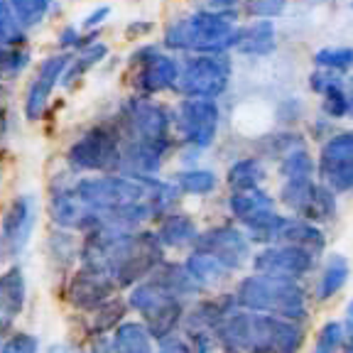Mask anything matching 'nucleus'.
Returning a JSON list of instances; mask_svg holds the SVG:
<instances>
[{
    "label": "nucleus",
    "instance_id": "obj_27",
    "mask_svg": "<svg viewBox=\"0 0 353 353\" xmlns=\"http://www.w3.org/2000/svg\"><path fill=\"white\" fill-rule=\"evenodd\" d=\"M128 312H130L128 299H123L116 294V297L101 302L96 309L86 312V331L91 334V336H108L110 331L125 321Z\"/></svg>",
    "mask_w": 353,
    "mask_h": 353
},
{
    "label": "nucleus",
    "instance_id": "obj_40",
    "mask_svg": "<svg viewBox=\"0 0 353 353\" xmlns=\"http://www.w3.org/2000/svg\"><path fill=\"white\" fill-rule=\"evenodd\" d=\"M343 346L341 353H353V299L346 304V314H343Z\"/></svg>",
    "mask_w": 353,
    "mask_h": 353
},
{
    "label": "nucleus",
    "instance_id": "obj_36",
    "mask_svg": "<svg viewBox=\"0 0 353 353\" xmlns=\"http://www.w3.org/2000/svg\"><path fill=\"white\" fill-rule=\"evenodd\" d=\"M12 10L22 28H34L47 17L52 8V0H10Z\"/></svg>",
    "mask_w": 353,
    "mask_h": 353
},
{
    "label": "nucleus",
    "instance_id": "obj_10",
    "mask_svg": "<svg viewBox=\"0 0 353 353\" xmlns=\"http://www.w3.org/2000/svg\"><path fill=\"white\" fill-rule=\"evenodd\" d=\"M179 61L172 59L170 54L160 52L154 44L140 47L132 54V86L138 88L140 96H157L162 91H170L176 86L179 79Z\"/></svg>",
    "mask_w": 353,
    "mask_h": 353
},
{
    "label": "nucleus",
    "instance_id": "obj_32",
    "mask_svg": "<svg viewBox=\"0 0 353 353\" xmlns=\"http://www.w3.org/2000/svg\"><path fill=\"white\" fill-rule=\"evenodd\" d=\"M105 54H108V47H105L103 42H86L81 50H79V54L72 57L61 81L72 83V81H77V79H81L88 69H94L96 64H101V61L105 59Z\"/></svg>",
    "mask_w": 353,
    "mask_h": 353
},
{
    "label": "nucleus",
    "instance_id": "obj_25",
    "mask_svg": "<svg viewBox=\"0 0 353 353\" xmlns=\"http://www.w3.org/2000/svg\"><path fill=\"white\" fill-rule=\"evenodd\" d=\"M351 275V263L346 260V255L341 253H331L326 255L324 265H321L319 277H316V287H314V297L316 302H329L334 299L348 282Z\"/></svg>",
    "mask_w": 353,
    "mask_h": 353
},
{
    "label": "nucleus",
    "instance_id": "obj_16",
    "mask_svg": "<svg viewBox=\"0 0 353 353\" xmlns=\"http://www.w3.org/2000/svg\"><path fill=\"white\" fill-rule=\"evenodd\" d=\"M116 282L110 280L108 272L101 270V268H94V265L79 263V268L72 272V277L66 282V299L79 312H91L101 302L116 297Z\"/></svg>",
    "mask_w": 353,
    "mask_h": 353
},
{
    "label": "nucleus",
    "instance_id": "obj_37",
    "mask_svg": "<svg viewBox=\"0 0 353 353\" xmlns=\"http://www.w3.org/2000/svg\"><path fill=\"white\" fill-rule=\"evenodd\" d=\"M343 346V326L341 321L329 319L319 331H316L314 348L312 353H341Z\"/></svg>",
    "mask_w": 353,
    "mask_h": 353
},
{
    "label": "nucleus",
    "instance_id": "obj_12",
    "mask_svg": "<svg viewBox=\"0 0 353 353\" xmlns=\"http://www.w3.org/2000/svg\"><path fill=\"white\" fill-rule=\"evenodd\" d=\"M250 265H253L255 275L299 282L302 277L312 275L316 265V255L304 248H297V245L275 243V245H265L263 250H258L250 258Z\"/></svg>",
    "mask_w": 353,
    "mask_h": 353
},
{
    "label": "nucleus",
    "instance_id": "obj_49",
    "mask_svg": "<svg viewBox=\"0 0 353 353\" xmlns=\"http://www.w3.org/2000/svg\"><path fill=\"white\" fill-rule=\"evenodd\" d=\"M0 184H3V170H0Z\"/></svg>",
    "mask_w": 353,
    "mask_h": 353
},
{
    "label": "nucleus",
    "instance_id": "obj_21",
    "mask_svg": "<svg viewBox=\"0 0 353 353\" xmlns=\"http://www.w3.org/2000/svg\"><path fill=\"white\" fill-rule=\"evenodd\" d=\"M236 307L238 304H236V299H233V292H223V294H214V297L199 299L187 314H184L182 329H211L214 331Z\"/></svg>",
    "mask_w": 353,
    "mask_h": 353
},
{
    "label": "nucleus",
    "instance_id": "obj_31",
    "mask_svg": "<svg viewBox=\"0 0 353 353\" xmlns=\"http://www.w3.org/2000/svg\"><path fill=\"white\" fill-rule=\"evenodd\" d=\"M172 184L179 189V194H189V196H206V194H211L216 189L219 176H216V172H211V170H199V167H194V170L176 172L174 182Z\"/></svg>",
    "mask_w": 353,
    "mask_h": 353
},
{
    "label": "nucleus",
    "instance_id": "obj_7",
    "mask_svg": "<svg viewBox=\"0 0 353 353\" xmlns=\"http://www.w3.org/2000/svg\"><path fill=\"white\" fill-rule=\"evenodd\" d=\"M66 162L72 172H121V135L116 123H101L91 128L69 148Z\"/></svg>",
    "mask_w": 353,
    "mask_h": 353
},
{
    "label": "nucleus",
    "instance_id": "obj_45",
    "mask_svg": "<svg viewBox=\"0 0 353 353\" xmlns=\"http://www.w3.org/2000/svg\"><path fill=\"white\" fill-rule=\"evenodd\" d=\"M44 353H83L79 346H74V343H66V341H61V343H52L50 348Z\"/></svg>",
    "mask_w": 353,
    "mask_h": 353
},
{
    "label": "nucleus",
    "instance_id": "obj_18",
    "mask_svg": "<svg viewBox=\"0 0 353 353\" xmlns=\"http://www.w3.org/2000/svg\"><path fill=\"white\" fill-rule=\"evenodd\" d=\"M309 86L321 96V108L331 121L353 118V77L319 69L309 77Z\"/></svg>",
    "mask_w": 353,
    "mask_h": 353
},
{
    "label": "nucleus",
    "instance_id": "obj_6",
    "mask_svg": "<svg viewBox=\"0 0 353 353\" xmlns=\"http://www.w3.org/2000/svg\"><path fill=\"white\" fill-rule=\"evenodd\" d=\"M128 307L140 314V321L150 331V336L154 339V343L174 336L176 331L182 329L184 314H187L182 299H176L174 294L165 292L150 277L138 282L135 287H130Z\"/></svg>",
    "mask_w": 353,
    "mask_h": 353
},
{
    "label": "nucleus",
    "instance_id": "obj_3",
    "mask_svg": "<svg viewBox=\"0 0 353 353\" xmlns=\"http://www.w3.org/2000/svg\"><path fill=\"white\" fill-rule=\"evenodd\" d=\"M219 353H248L255 346L275 348L277 353H299L307 341V329L299 321L233 309L214 329Z\"/></svg>",
    "mask_w": 353,
    "mask_h": 353
},
{
    "label": "nucleus",
    "instance_id": "obj_29",
    "mask_svg": "<svg viewBox=\"0 0 353 353\" xmlns=\"http://www.w3.org/2000/svg\"><path fill=\"white\" fill-rule=\"evenodd\" d=\"M182 265L187 268V272L192 275V280L196 282L201 292H209V290L219 287L221 282L228 280V275H231V272H228L219 260L211 258V255H206V253H201V250H192Z\"/></svg>",
    "mask_w": 353,
    "mask_h": 353
},
{
    "label": "nucleus",
    "instance_id": "obj_33",
    "mask_svg": "<svg viewBox=\"0 0 353 353\" xmlns=\"http://www.w3.org/2000/svg\"><path fill=\"white\" fill-rule=\"evenodd\" d=\"M277 172H280L282 182H292V179H314L316 165H314V160H312V154H309L307 145L292 150L290 154H285V157L280 160Z\"/></svg>",
    "mask_w": 353,
    "mask_h": 353
},
{
    "label": "nucleus",
    "instance_id": "obj_11",
    "mask_svg": "<svg viewBox=\"0 0 353 353\" xmlns=\"http://www.w3.org/2000/svg\"><path fill=\"white\" fill-rule=\"evenodd\" d=\"M316 174L334 194L353 192V130L329 135L319 150Z\"/></svg>",
    "mask_w": 353,
    "mask_h": 353
},
{
    "label": "nucleus",
    "instance_id": "obj_4",
    "mask_svg": "<svg viewBox=\"0 0 353 353\" xmlns=\"http://www.w3.org/2000/svg\"><path fill=\"white\" fill-rule=\"evenodd\" d=\"M238 15L233 10H199L165 28L167 50L192 54H228L236 47Z\"/></svg>",
    "mask_w": 353,
    "mask_h": 353
},
{
    "label": "nucleus",
    "instance_id": "obj_20",
    "mask_svg": "<svg viewBox=\"0 0 353 353\" xmlns=\"http://www.w3.org/2000/svg\"><path fill=\"white\" fill-rule=\"evenodd\" d=\"M275 243H282V245H297V248H304V250H309V253H314L316 258H319L326 248L324 231H321L316 223H309V221L297 219V216H282ZM275 243H272V245H275Z\"/></svg>",
    "mask_w": 353,
    "mask_h": 353
},
{
    "label": "nucleus",
    "instance_id": "obj_28",
    "mask_svg": "<svg viewBox=\"0 0 353 353\" xmlns=\"http://www.w3.org/2000/svg\"><path fill=\"white\" fill-rule=\"evenodd\" d=\"M110 346L113 353H154V339L145 329L143 321L125 319L121 326L110 331Z\"/></svg>",
    "mask_w": 353,
    "mask_h": 353
},
{
    "label": "nucleus",
    "instance_id": "obj_26",
    "mask_svg": "<svg viewBox=\"0 0 353 353\" xmlns=\"http://www.w3.org/2000/svg\"><path fill=\"white\" fill-rule=\"evenodd\" d=\"M150 280L157 282L165 292L174 294V297L182 299V302L187 297H196V294H201L199 285L192 280V275H189L187 268H184L182 263H167V260H162V263L157 265V270L150 275Z\"/></svg>",
    "mask_w": 353,
    "mask_h": 353
},
{
    "label": "nucleus",
    "instance_id": "obj_42",
    "mask_svg": "<svg viewBox=\"0 0 353 353\" xmlns=\"http://www.w3.org/2000/svg\"><path fill=\"white\" fill-rule=\"evenodd\" d=\"M81 39H83V34L79 32L77 28H64V30H61V34H59L61 47H77V50H79V47H83V44H86V42H81Z\"/></svg>",
    "mask_w": 353,
    "mask_h": 353
},
{
    "label": "nucleus",
    "instance_id": "obj_50",
    "mask_svg": "<svg viewBox=\"0 0 353 353\" xmlns=\"http://www.w3.org/2000/svg\"><path fill=\"white\" fill-rule=\"evenodd\" d=\"M351 8H353V3H351Z\"/></svg>",
    "mask_w": 353,
    "mask_h": 353
},
{
    "label": "nucleus",
    "instance_id": "obj_38",
    "mask_svg": "<svg viewBox=\"0 0 353 353\" xmlns=\"http://www.w3.org/2000/svg\"><path fill=\"white\" fill-rule=\"evenodd\" d=\"M39 343L32 334L28 331H17V334H10V336L3 341L0 346V353H37Z\"/></svg>",
    "mask_w": 353,
    "mask_h": 353
},
{
    "label": "nucleus",
    "instance_id": "obj_22",
    "mask_svg": "<svg viewBox=\"0 0 353 353\" xmlns=\"http://www.w3.org/2000/svg\"><path fill=\"white\" fill-rule=\"evenodd\" d=\"M28 297V285H25V272L20 268H8L0 275V329L10 331L12 321L22 314Z\"/></svg>",
    "mask_w": 353,
    "mask_h": 353
},
{
    "label": "nucleus",
    "instance_id": "obj_34",
    "mask_svg": "<svg viewBox=\"0 0 353 353\" xmlns=\"http://www.w3.org/2000/svg\"><path fill=\"white\" fill-rule=\"evenodd\" d=\"M25 42V28L17 20L10 0H0V50H12Z\"/></svg>",
    "mask_w": 353,
    "mask_h": 353
},
{
    "label": "nucleus",
    "instance_id": "obj_24",
    "mask_svg": "<svg viewBox=\"0 0 353 353\" xmlns=\"http://www.w3.org/2000/svg\"><path fill=\"white\" fill-rule=\"evenodd\" d=\"M277 47L275 22L272 20H253L250 25L238 28L236 47L233 50L248 57H268Z\"/></svg>",
    "mask_w": 353,
    "mask_h": 353
},
{
    "label": "nucleus",
    "instance_id": "obj_15",
    "mask_svg": "<svg viewBox=\"0 0 353 353\" xmlns=\"http://www.w3.org/2000/svg\"><path fill=\"white\" fill-rule=\"evenodd\" d=\"M194 250H201V253L216 258L228 272L241 270L243 265L250 263V258H253L248 236L241 228L231 226V223L211 226L209 231L199 233Z\"/></svg>",
    "mask_w": 353,
    "mask_h": 353
},
{
    "label": "nucleus",
    "instance_id": "obj_17",
    "mask_svg": "<svg viewBox=\"0 0 353 353\" xmlns=\"http://www.w3.org/2000/svg\"><path fill=\"white\" fill-rule=\"evenodd\" d=\"M69 61H72V54H54L47 57L39 64L37 74H34V79L28 86V96H25V116H28V121H39L44 116L54 88L64 79Z\"/></svg>",
    "mask_w": 353,
    "mask_h": 353
},
{
    "label": "nucleus",
    "instance_id": "obj_44",
    "mask_svg": "<svg viewBox=\"0 0 353 353\" xmlns=\"http://www.w3.org/2000/svg\"><path fill=\"white\" fill-rule=\"evenodd\" d=\"M88 353H113L110 336H94V341L88 346Z\"/></svg>",
    "mask_w": 353,
    "mask_h": 353
},
{
    "label": "nucleus",
    "instance_id": "obj_8",
    "mask_svg": "<svg viewBox=\"0 0 353 353\" xmlns=\"http://www.w3.org/2000/svg\"><path fill=\"white\" fill-rule=\"evenodd\" d=\"M233 61L228 54H194L179 66L176 91L184 99L216 101L231 83Z\"/></svg>",
    "mask_w": 353,
    "mask_h": 353
},
{
    "label": "nucleus",
    "instance_id": "obj_9",
    "mask_svg": "<svg viewBox=\"0 0 353 353\" xmlns=\"http://www.w3.org/2000/svg\"><path fill=\"white\" fill-rule=\"evenodd\" d=\"M280 204H285L297 219H304L309 223H324L336 216V194L329 187L314 179H292L282 182L277 192Z\"/></svg>",
    "mask_w": 353,
    "mask_h": 353
},
{
    "label": "nucleus",
    "instance_id": "obj_47",
    "mask_svg": "<svg viewBox=\"0 0 353 353\" xmlns=\"http://www.w3.org/2000/svg\"><path fill=\"white\" fill-rule=\"evenodd\" d=\"M214 10H231L236 3H241V0H206Z\"/></svg>",
    "mask_w": 353,
    "mask_h": 353
},
{
    "label": "nucleus",
    "instance_id": "obj_43",
    "mask_svg": "<svg viewBox=\"0 0 353 353\" xmlns=\"http://www.w3.org/2000/svg\"><path fill=\"white\" fill-rule=\"evenodd\" d=\"M108 15H110V8H108V6L96 8L94 12H88V15L83 17V30H94V28H99L101 22H103Z\"/></svg>",
    "mask_w": 353,
    "mask_h": 353
},
{
    "label": "nucleus",
    "instance_id": "obj_23",
    "mask_svg": "<svg viewBox=\"0 0 353 353\" xmlns=\"http://www.w3.org/2000/svg\"><path fill=\"white\" fill-rule=\"evenodd\" d=\"M157 241L162 243V248L170 250H184V248H194V243L199 238V228L196 221L189 214H165L160 219V226H157Z\"/></svg>",
    "mask_w": 353,
    "mask_h": 353
},
{
    "label": "nucleus",
    "instance_id": "obj_46",
    "mask_svg": "<svg viewBox=\"0 0 353 353\" xmlns=\"http://www.w3.org/2000/svg\"><path fill=\"white\" fill-rule=\"evenodd\" d=\"M150 30H152V22H132L130 28H128V34H138V37H143V34H148Z\"/></svg>",
    "mask_w": 353,
    "mask_h": 353
},
{
    "label": "nucleus",
    "instance_id": "obj_13",
    "mask_svg": "<svg viewBox=\"0 0 353 353\" xmlns=\"http://www.w3.org/2000/svg\"><path fill=\"white\" fill-rule=\"evenodd\" d=\"M37 223V201L30 194H20L10 201L0 221V263H10L28 248Z\"/></svg>",
    "mask_w": 353,
    "mask_h": 353
},
{
    "label": "nucleus",
    "instance_id": "obj_5",
    "mask_svg": "<svg viewBox=\"0 0 353 353\" xmlns=\"http://www.w3.org/2000/svg\"><path fill=\"white\" fill-rule=\"evenodd\" d=\"M238 309L258 312V314L280 316V319L299 321L304 324L309 316V299L304 287L294 280H280V277L248 275L238 282L233 292Z\"/></svg>",
    "mask_w": 353,
    "mask_h": 353
},
{
    "label": "nucleus",
    "instance_id": "obj_41",
    "mask_svg": "<svg viewBox=\"0 0 353 353\" xmlns=\"http://www.w3.org/2000/svg\"><path fill=\"white\" fill-rule=\"evenodd\" d=\"M154 353H192V348H189V343L184 341V336L176 331L174 336L165 339V341H160V348Z\"/></svg>",
    "mask_w": 353,
    "mask_h": 353
},
{
    "label": "nucleus",
    "instance_id": "obj_39",
    "mask_svg": "<svg viewBox=\"0 0 353 353\" xmlns=\"http://www.w3.org/2000/svg\"><path fill=\"white\" fill-rule=\"evenodd\" d=\"M287 0H248V8L245 10L250 15H255L258 20H270V17L280 15L285 10Z\"/></svg>",
    "mask_w": 353,
    "mask_h": 353
},
{
    "label": "nucleus",
    "instance_id": "obj_35",
    "mask_svg": "<svg viewBox=\"0 0 353 353\" xmlns=\"http://www.w3.org/2000/svg\"><path fill=\"white\" fill-rule=\"evenodd\" d=\"M314 64L321 72L348 74L353 69V47H324L314 54Z\"/></svg>",
    "mask_w": 353,
    "mask_h": 353
},
{
    "label": "nucleus",
    "instance_id": "obj_14",
    "mask_svg": "<svg viewBox=\"0 0 353 353\" xmlns=\"http://www.w3.org/2000/svg\"><path fill=\"white\" fill-rule=\"evenodd\" d=\"M221 110L211 99H184L176 105V128L192 150H206L216 140Z\"/></svg>",
    "mask_w": 353,
    "mask_h": 353
},
{
    "label": "nucleus",
    "instance_id": "obj_19",
    "mask_svg": "<svg viewBox=\"0 0 353 353\" xmlns=\"http://www.w3.org/2000/svg\"><path fill=\"white\" fill-rule=\"evenodd\" d=\"M50 216L57 226L69 228V231H81L86 233L88 228L94 226L91 216L83 209L81 199L77 196V189L72 187H59L52 192L50 199Z\"/></svg>",
    "mask_w": 353,
    "mask_h": 353
},
{
    "label": "nucleus",
    "instance_id": "obj_2",
    "mask_svg": "<svg viewBox=\"0 0 353 353\" xmlns=\"http://www.w3.org/2000/svg\"><path fill=\"white\" fill-rule=\"evenodd\" d=\"M121 135V172L130 176H154L172 148V116L148 96H132L121 105L116 121Z\"/></svg>",
    "mask_w": 353,
    "mask_h": 353
},
{
    "label": "nucleus",
    "instance_id": "obj_48",
    "mask_svg": "<svg viewBox=\"0 0 353 353\" xmlns=\"http://www.w3.org/2000/svg\"><path fill=\"white\" fill-rule=\"evenodd\" d=\"M248 353H277L275 348H268V346H255V348H250Z\"/></svg>",
    "mask_w": 353,
    "mask_h": 353
},
{
    "label": "nucleus",
    "instance_id": "obj_1",
    "mask_svg": "<svg viewBox=\"0 0 353 353\" xmlns=\"http://www.w3.org/2000/svg\"><path fill=\"white\" fill-rule=\"evenodd\" d=\"M77 196L91 221L103 226L138 231L143 223L162 219L179 199V189L157 176L103 174L86 176L74 184ZM91 226V228H94Z\"/></svg>",
    "mask_w": 353,
    "mask_h": 353
},
{
    "label": "nucleus",
    "instance_id": "obj_30",
    "mask_svg": "<svg viewBox=\"0 0 353 353\" xmlns=\"http://www.w3.org/2000/svg\"><path fill=\"white\" fill-rule=\"evenodd\" d=\"M226 182L231 192H253L265 182V167L258 157H243L228 167Z\"/></svg>",
    "mask_w": 353,
    "mask_h": 353
}]
</instances>
